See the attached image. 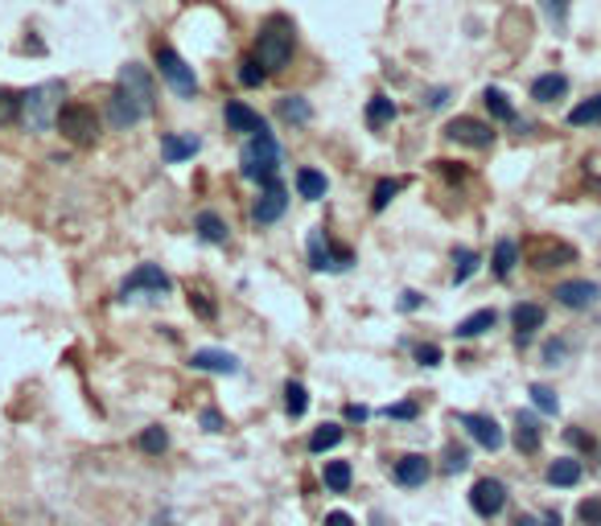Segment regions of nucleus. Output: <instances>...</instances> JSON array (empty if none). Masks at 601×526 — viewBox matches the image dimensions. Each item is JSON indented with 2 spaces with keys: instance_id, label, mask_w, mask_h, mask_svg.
I'll list each match as a JSON object with an SVG mask.
<instances>
[{
  "instance_id": "1",
  "label": "nucleus",
  "mask_w": 601,
  "mask_h": 526,
  "mask_svg": "<svg viewBox=\"0 0 601 526\" xmlns=\"http://www.w3.org/2000/svg\"><path fill=\"white\" fill-rule=\"evenodd\" d=\"M293 50H297V29H293V21L273 17V21L260 29V38H256V58H260V67L268 70V75L285 70L288 62H293Z\"/></svg>"
},
{
  "instance_id": "2",
  "label": "nucleus",
  "mask_w": 601,
  "mask_h": 526,
  "mask_svg": "<svg viewBox=\"0 0 601 526\" xmlns=\"http://www.w3.org/2000/svg\"><path fill=\"white\" fill-rule=\"evenodd\" d=\"M58 111H62V82H41L21 95V120L29 132H46L50 123H58Z\"/></svg>"
},
{
  "instance_id": "3",
  "label": "nucleus",
  "mask_w": 601,
  "mask_h": 526,
  "mask_svg": "<svg viewBox=\"0 0 601 526\" xmlns=\"http://www.w3.org/2000/svg\"><path fill=\"white\" fill-rule=\"evenodd\" d=\"M276 169H280V149H276L273 132L260 136H247V149H244V177L247 181H276Z\"/></svg>"
},
{
  "instance_id": "4",
  "label": "nucleus",
  "mask_w": 601,
  "mask_h": 526,
  "mask_svg": "<svg viewBox=\"0 0 601 526\" xmlns=\"http://www.w3.org/2000/svg\"><path fill=\"white\" fill-rule=\"evenodd\" d=\"M55 128L62 132V140L87 149V145H96V136H99V116L96 108H87V103H67V108L58 111Z\"/></svg>"
},
{
  "instance_id": "5",
  "label": "nucleus",
  "mask_w": 601,
  "mask_h": 526,
  "mask_svg": "<svg viewBox=\"0 0 601 526\" xmlns=\"http://www.w3.org/2000/svg\"><path fill=\"white\" fill-rule=\"evenodd\" d=\"M528 264H532L535 271L569 268V264H577V247L564 244V239H556V235H540V239L528 244Z\"/></svg>"
},
{
  "instance_id": "6",
  "label": "nucleus",
  "mask_w": 601,
  "mask_h": 526,
  "mask_svg": "<svg viewBox=\"0 0 601 526\" xmlns=\"http://www.w3.org/2000/svg\"><path fill=\"white\" fill-rule=\"evenodd\" d=\"M132 103H137L145 116L152 111V103H157V87H152V75L140 62H128V67L120 70V82H116Z\"/></svg>"
},
{
  "instance_id": "7",
  "label": "nucleus",
  "mask_w": 601,
  "mask_h": 526,
  "mask_svg": "<svg viewBox=\"0 0 601 526\" xmlns=\"http://www.w3.org/2000/svg\"><path fill=\"white\" fill-rule=\"evenodd\" d=\"M157 67H161V79L174 87L178 95H194L198 91V79H194V70L186 67V58L178 50H169V46H157Z\"/></svg>"
},
{
  "instance_id": "8",
  "label": "nucleus",
  "mask_w": 601,
  "mask_h": 526,
  "mask_svg": "<svg viewBox=\"0 0 601 526\" xmlns=\"http://www.w3.org/2000/svg\"><path fill=\"white\" fill-rule=\"evenodd\" d=\"M445 136L457 140V145H470V149H491L494 145V128L486 120H474V116H457V120H450Z\"/></svg>"
},
{
  "instance_id": "9",
  "label": "nucleus",
  "mask_w": 601,
  "mask_h": 526,
  "mask_svg": "<svg viewBox=\"0 0 601 526\" xmlns=\"http://www.w3.org/2000/svg\"><path fill=\"white\" fill-rule=\"evenodd\" d=\"M470 506H474V514H482V518H494V514L506 506V486L499 477H482V482H474V489H470Z\"/></svg>"
},
{
  "instance_id": "10",
  "label": "nucleus",
  "mask_w": 601,
  "mask_h": 526,
  "mask_svg": "<svg viewBox=\"0 0 601 526\" xmlns=\"http://www.w3.org/2000/svg\"><path fill=\"white\" fill-rule=\"evenodd\" d=\"M285 206H288V189L280 181H268V186H260V198L252 206V218L260 227H268V222H276V218L285 215Z\"/></svg>"
},
{
  "instance_id": "11",
  "label": "nucleus",
  "mask_w": 601,
  "mask_h": 526,
  "mask_svg": "<svg viewBox=\"0 0 601 526\" xmlns=\"http://www.w3.org/2000/svg\"><path fill=\"white\" fill-rule=\"evenodd\" d=\"M137 292H152V297H161V292H169V276H165L157 264H140V268L124 280V297H137Z\"/></svg>"
},
{
  "instance_id": "12",
  "label": "nucleus",
  "mask_w": 601,
  "mask_h": 526,
  "mask_svg": "<svg viewBox=\"0 0 601 526\" xmlns=\"http://www.w3.org/2000/svg\"><path fill=\"white\" fill-rule=\"evenodd\" d=\"M309 259H314V268L317 271H342V268H351V251L346 247H329L326 235H314V244H309Z\"/></svg>"
},
{
  "instance_id": "13",
  "label": "nucleus",
  "mask_w": 601,
  "mask_h": 526,
  "mask_svg": "<svg viewBox=\"0 0 601 526\" xmlns=\"http://www.w3.org/2000/svg\"><path fill=\"white\" fill-rule=\"evenodd\" d=\"M601 297V288L593 280H569L556 288V300H561L564 309H593Z\"/></svg>"
},
{
  "instance_id": "14",
  "label": "nucleus",
  "mask_w": 601,
  "mask_h": 526,
  "mask_svg": "<svg viewBox=\"0 0 601 526\" xmlns=\"http://www.w3.org/2000/svg\"><path fill=\"white\" fill-rule=\"evenodd\" d=\"M223 120H227V128H231V132H244V136L268 132V123H264L260 116H256V111L247 108V103H239V99H231V103H227Z\"/></svg>"
},
{
  "instance_id": "15",
  "label": "nucleus",
  "mask_w": 601,
  "mask_h": 526,
  "mask_svg": "<svg viewBox=\"0 0 601 526\" xmlns=\"http://www.w3.org/2000/svg\"><path fill=\"white\" fill-rule=\"evenodd\" d=\"M190 366L206 370V375H239V358L227 350H194Z\"/></svg>"
},
{
  "instance_id": "16",
  "label": "nucleus",
  "mask_w": 601,
  "mask_h": 526,
  "mask_svg": "<svg viewBox=\"0 0 601 526\" xmlns=\"http://www.w3.org/2000/svg\"><path fill=\"white\" fill-rule=\"evenodd\" d=\"M511 325H515V338H520V341L535 338V334L544 329V309L523 300V305H515V309H511Z\"/></svg>"
},
{
  "instance_id": "17",
  "label": "nucleus",
  "mask_w": 601,
  "mask_h": 526,
  "mask_svg": "<svg viewBox=\"0 0 601 526\" xmlns=\"http://www.w3.org/2000/svg\"><path fill=\"white\" fill-rule=\"evenodd\" d=\"M108 120H111V128H132V123L145 120V111H140L137 103L120 91V87H116L111 99H108Z\"/></svg>"
},
{
  "instance_id": "18",
  "label": "nucleus",
  "mask_w": 601,
  "mask_h": 526,
  "mask_svg": "<svg viewBox=\"0 0 601 526\" xmlns=\"http://www.w3.org/2000/svg\"><path fill=\"white\" fill-rule=\"evenodd\" d=\"M392 473H396V482L404 489H416V486H424V482H428V473H433V469H428V460H424L421 453H408V457L396 460V469H392Z\"/></svg>"
},
{
  "instance_id": "19",
  "label": "nucleus",
  "mask_w": 601,
  "mask_h": 526,
  "mask_svg": "<svg viewBox=\"0 0 601 526\" xmlns=\"http://www.w3.org/2000/svg\"><path fill=\"white\" fill-rule=\"evenodd\" d=\"M462 424H465V433L474 436L482 448H491V453L494 448H503V428H499L491 416H462Z\"/></svg>"
},
{
  "instance_id": "20",
  "label": "nucleus",
  "mask_w": 601,
  "mask_h": 526,
  "mask_svg": "<svg viewBox=\"0 0 601 526\" xmlns=\"http://www.w3.org/2000/svg\"><path fill=\"white\" fill-rule=\"evenodd\" d=\"M585 477V465L577 457H561V460H552L548 465V486H556V489H569V486H577Z\"/></svg>"
},
{
  "instance_id": "21",
  "label": "nucleus",
  "mask_w": 601,
  "mask_h": 526,
  "mask_svg": "<svg viewBox=\"0 0 601 526\" xmlns=\"http://www.w3.org/2000/svg\"><path fill=\"white\" fill-rule=\"evenodd\" d=\"M564 95H569V79H564V75H540V79L532 82L535 103H556Z\"/></svg>"
},
{
  "instance_id": "22",
  "label": "nucleus",
  "mask_w": 601,
  "mask_h": 526,
  "mask_svg": "<svg viewBox=\"0 0 601 526\" xmlns=\"http://www.w3.org/2000/svg\"><path fill=\"white\" fill-rule=\"evenodd\" d=\"M322 482H326L329 494H346L351 482H355V469H351V460H326V469H322Z\"/></svg>"
},
{
  "instance_id": "23",
  "label": "nucleus",
  "mask_w": 601,
  "mask_h": 526,
  "mask_svg": "<svg viewBox=\"0 0 601 526\" xmlns=\"http://www.w3.org/2000/svg\"><path fill=\"white\" fill-rule=\"evenodd\" d=\"M494 276H499V280H506V276H511V271H515V264H520V244H515V239H499V244H494Z\"/></svg>"
},
{
  "instance_id": "24",
  "label": "nucleus",
  "mask_w": 601,
  "mask_h": 526,
  "mask_svg": "<svg viewBox=\"0 0 601 526\" xmlns=\"http://www.w3.org/2000/svg\"><path fill=\"white\" fill-rule=\"evenodd\" d=\"M194 230L203 235L206 244H215V247L227 244V222H223V218L215 215V210H203V215L194 218Z\"/></svg>"
},
{
  "instance_id": "25",
  "label": "nucleus",
  "mask_w": 601,
  "mask_h": 526,
  "mask_svg": "<svg viewBox=\"0 0 601 526\" xmlns=\"http://www.w3.org/2000/svg\"><path fill=\"white\" fill-rule=\"evenodd\" d=\"M297 193L305 202L326 198V173H317V169H297Z\"/></svg>"
},
{
  "instance_id": "26",
  "label": "nucleus",
  "mask_w": 601,
  "mask_h": 526,
  "mask_svg": "<svg viewBox=\"0 0 601 526\" xmlns=\"http://www.w3.org/2000/svg\"><path fill=\"white\" fill-rule=\"evenodd\" d=\"M494 309H479V312H470L465 321H457V338H482L486 329H494Z\"/></svg>"
},
{
  "instance_id": "27",
  "label": "nucleus",
  "mask_w": 601,
  "mask_h": 526,
  "mask_svg": "<svg viewBox=\"0 0 601 526\" xmlns=\"http://www.w3.org/2000/svg\"><path fill=\"white\" fill-rule=\"evenodd\" d=\"M161 152H165V161H186V157L198 152V136H165Z\"/></svg>"
},
{
  "instance_id": "28",
  "label": "nucleus",
  "mask_w": 601,
  "mask_h": 526,
  "mask_svg": "<svg viewBox=\"0 0 601 526\" xmlns=\"http://www.w3.org/2000/svg\"><path fill=\"white\" fill-rule=\"evenodd\" d=\"M285 411L293 419H300L305 411H309V391H305V383H297V378L285 383Z\"/></svg>"
},
{
  "instance_id": "29",
  "label": "nucleus",
  "mask_w": 601,
  "mask_h": 526,
  "mask_svg": "<svg viewBox=\"0 0 601 526\" xmlns=\"http://www.w3.org/2000/svg\"><path fill=\"white\" fill-rule=\"evenodd\" d=\"M569 123H573V128H589V123H601V95H593V99H585V103H577V108L569 111Z\"/></svg>"
},
{
  "instance_id": "30",
  "label": "nucleus",
  "mask_w": 601,
  "mask_h": 526,
  "mask_svg": "<svg viewBox=\"0 0 601 526\" xmlns=\"http://www.w3.org/2000/svg\"><path fill=\"white\" fill-rule=\"evenodd\" d=\"M396 120V103L387 99V95H375L367 103V123L371 128H383V123H392Z\"/></svg>"
},
{
  "instance_id": "31",
  "label": "nucleus",
  "mask_w": 601,
  "mask_h": 526,
  "mask_svg": "<svg viewBox=\"0 0 601 526\" xmlns=\"http://www.w3.org/2000/svg\"><path fill=\"white\" fill-rule=\"evenodd\" d=\"M515 448L520 453H535L540 448V428H535L532 416H520V424H515Z\"/></svg>"
},
{
  "instance_id": "32",
  "label": "nucleus",
  "mask_w": 601,
  "mask_h": 526,
  "mask_svg": "<svg viewBox=\"0 0 601 526\" xmlns=\"http://www.w3.org/2000/svg\"><path fill=\"white\" fill-rule=\"evenodd\" d=\"M482 99H486V108H491L494 120H506V123L515 120V103H511V99H506L499 87H486V95H482Z\"/></svg>"
},
{
  "instance_id": "33",
  "label": "nucleus",
  "mask_w": 601,
  "mask_h": 526,
  "mask_svg": "<svg viewBox=\"0 0 601 526\" xmlns=\"http://www.w3.org/2000/svg\"><path fill=\"white\" fill-rule=\"evenodd\" d=\"M280 116L293 123H309L314 120V108H309L300 95H285V99H280Z\"/></svg>"
},
{
  "instance_id": "34",
  "label": "nucleus",
  "mask_w": 601,
  "mask_h": 526,
  "mask_svg": "<svg viewBox=\"0 0 601 526\" xmlns=\"http://www.w3.org/2000/svg\"><path fill=\"white\" fill-rule=\"evenodd\" d=\"M453 284H465L474 271H479V251H470V247H462V251H453Z\"/></svg>"
},
{
  "instance_id": "35",
  "label": "nucleus",
  "mask_w": 601,
  "mask_h": 526,
  "mask_svg": "<svg viewBox=\"0 0 601 526\" xmlns=\"http://www.w3.org/2000/svg\"><path fill=\"white\" fill-rule=\"evenodd\" d=\"M342 440V424H322L314 436H309V453H326Z\"/></svg>"
},
{
  "instance_id": "36",
  "label": "nucleus",
  "mask_w": 601,
  "mask_h": 526,
  "mask_svg": "<svg viewBox=\"0 0 601 526\" xmlns=\"http://www.w3.org/2000/svg\"><path fill=\"white\" fill-rule=\"evenodd\" d=\"M137 445L145 448V453H152V457H157V453H165V448H169V433H165V428H145Z\"/></svg>"
},
{
  "instance_id": "37",
  "label": "nucleus",
  "mask_w": 601,
  "mask_h": 526,
  "mask_svg": "<svg viewBox=\"0 0 601 526\" xmlns=\"http://www.w3.org/2000/svg\"><path fill=\"white\" fill-rule=\"evenodd\" d=\"M17 116H21V99H17L9 87H0V128H4V123H13Z\"/></svg>"
},
{
  "instance_id": "38",
  "label": "nucleus",
  "mask_w": 601,
  "mask_h": 526,
  "mask_svg": "<svg viewBox=\"0 0 601 526\" xmlns=\"http://www.w3.org/2000/svg\"><path fill=\"white\" fill-rule=\"evenodd\" d=\"M264 75H268V70L260 67V58H247V62H239V82H244V87H260Z\"/></svg>"
},
{
  "instance_id": "39",
  "label": "nucleus",
  "mask_w": 601,
  "mask_h": 526,
  "mask_svg": "<svg viewBox=\"0 0 601 526\" xmlns=\"http://www.w3.org/2000/svg\"><path fill=\"white\" fill-rule=\"evenodd\" d=\"M532 404L540 407L544 416H556V411H561V404H556V395H552V387H540V383H535V387H532Z\"/></svg>"
},
{
  "instance_id": "40",
  "label": "nucleus",
  "mask_w": 601,
  "mask_h": 526,
  "mask_svg": "<svg viewBox=\"0 0 601 526\" xmlns=\"http://www.w3.org/2000/svg\"><path fill=\"white\" fill-rule=\"evenodd\" d=\"M577 518L585 526H601V498H585L577 506Z\"/></svg>"
},
{
  "instance_id": "41",
  "label": "nucleus",
  "mask_w": 601,
  "mask_h": 526,
  "mask_svg": "<svg viewBox=\"0 0 601 526\" xmlns=\"http://www.w3.org/2000/svg\"><path fill=\"white\" fill-rule=\"evenodd\" d=\"M400 189H404V181H380V186H375V202H371V206H375V210H383V206L396 198Z\"/></svg>"
},
{
  "instance_id": "42",
  "label": "nucleus",
  "mask_w": 601,
  "mask_h": 526,
  "mask_svg": "<svg viewBox=\"0 0 601 526\" xmlns=\"http://www.w3.org/2000/svg\"><path fill=\"white\" fill-rule=\"evenodd\" d=\"M548 17H552V26H564V17H569V0H544Z\"/></svg>"
},
{
  "instance_id": "43",
  "label": "nucleus",
  "mask_w": 601,
  "mask_h": 526,
  "mask_svg": "<svg viewBox=\"0 0 601 526\" xmlns=\"http://www.w3.org/2000/svg\"><path fill=\"white\" fill-rule=\"evenodd\" d=\"M564 354H569V346H564V341H548V346H544V363L548 366H561Z\"/></svg>"
},
{
  "instance_id": "44",
  "label": "nucleus",
  "mask_w": 601,
  "mask_h": 526,
  "mask_svg": "<svg viewBox=\"0 0 601 526\" xmlns=\"http://www.w3.org/2000/svg\"><path fill=\"white\" fill-rule=\"evenodd\" d=\"M416 358H421V366H437L441 350H437V346H416Z\"/></svg>"
},
{
  "instance_id": "45",
  "label": "nucleus",
  "mask_w": 601,
  "mask_h": 526,
  "mask_svg": "<svg viewBox=\"0 0 601 526\" xmlns=\"http://www.w3.org/2000/svg\"><path fill=\"white\" fill-rule=\"evenodd\" d=\"M387 416H392V419H416V404H396V407H387Z\"/></svg>"
},
{
  "instance_id": "46",
  "label": "nucleus",
  "mask_w": 601,
  "mask_h": 526,
  "mask_svg": "<svg viewBox=\"0 0 601 526\" xmlns=\"http://www.w3.org/2000/svg\"><path fill=\"white\" fill-rule=\"evenodd\" d=\"M190 309H198L203 317H215V305H210V300H206L203 292H194V297H190Z\"/></svg>"
},
{
  "instance_id": "47",
  "label": "nucleus",
  "mask_w": 601,
  "mask_h": 526,
  "mask_svg": "<svg viewBox=\"0 0 601 526\" xmlns=\"http://www.w3.org/2000/svg\"><path fill=\"white\" fill-rule=\"evenodd\" d=\"M326 526H355V518L346 510H334V514H326Z\"/></svg>"
},
{
  "instance_id": "48",
  "label": "nucleus",
  "mask_w": 601,
  "mask_h": 526,
  "mask_svg": "<svg viewBox=\"0 0 601 526\" xmlns=\"http://www.w3.org/2000/svg\"><path fill=\"white\" fill-rule=\"evenodd\" d=\"M203 424L210 428V433H223V416H219V411H203Z\"/></svg>"
},
{
  "instance_id": "49",
  "label": "nucleus",
  "mask_w": 601,
  "mask_h": 526,
  "mask_svg": "<svg viewBox=\"0 0 601 526\" xmlns=\"http://www.w3.org/2000/svg\"><path fill=\"white\" fill-rule=\"evenodd\" d=\"M564 440H569V445H577V448H589V436L577 433V428H569V433H564Z\"/></svg>"
},
{
  "instance_id": "50",
  "label": "nucleus",
  "mask_w": 601,
  "mask_h": 526,
  "mask_svg": "<svg viewBox=\"0 0 601 526\" xmlns=\"http://www.w3.org/2000/svg\"><path fill=\"white\" fill-rule=\"evenodd\" d=\"M400 305H404V309H421V292H404Z\"/></svg>"
},
{
  "instance_id": "51",
  "label": "nucleus",
  "mask_w": 601,
  "mask_h": 526,
  "mask_svg": "<svg viewBox=\"0 0 601 526\" xmlns=\"http://www.w3.org/2000/svg\"><path fill=\"white\" fill-rule=\"evenodd\" d=\"M515 526H540V518H532V514H523V518H515Z\"/></svg>"
}]
</instances>
